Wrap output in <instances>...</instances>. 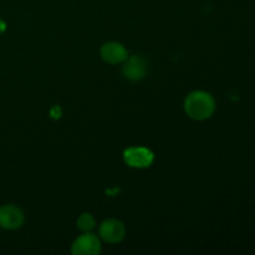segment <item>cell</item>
I'll return each mask as SVG.
<instances>
[{"instance_id": "cell-4", "label": "cell", "mask_w": 255, "mask_h": 255, "mask_svg": "<svg viewBox=\"0 0 255 255\" xmlns=\"http://www.w3.org/2000/svg\"><path fill=\"white\" fill-rule=\"evenodd\" d=\"M126 229L125 226L117 219H109L102 222L100 226V237L107 243H120L125 238Z\"/></svg>"}, {"instance_id": "cell-6", "label": "cell", "mask_w": 255, "mask_h": 255, "mask_svg": "<svg viewBox=\"0 0 255 255\" xmlns=\"http://www.w3.org/2000/svg\"><path fill=\"white\" fill-rule=\"evenodd\" d=\"M122 72H124V76L126 79L132 80V81L141 80L147 72L146 61L139 56L127 57L124 67H122Z\"/></svg>"}, {"instance_id": "cell-9", "label": "cell", "mask_w": 255, "mask_h": 255, "mask_svg": "<svg viewBox=\"0 0 255 255\" xmlns=\"http://www.w3.org/2000/svg\"><path fill=\"white\" fill-rule=\"evenodd\" d=\"M1 30H4V22L0 21V31H1Z\"/></svg>"}, {"instance_id": "cell-1", "label": "cell", "mask_w": 255, "mask_h": 255, "mask_svg": "<svg viewBox=\"0 0 255 255\" xmlns=\"http://www.w3.org/2000/svg\"><path fill=\"white\" fill-rule=\"evenodd\" d=\"M184 110L191 119L202 121L209 119L214 114L216 101L208 92L194 91L187 96L184 101Z\"/></svg>"}, {"instance_id": "cell-2", "label": "cell", "mask_w": 255, "mask_h": 255, "mask_svg": "<svg viewBox=\"0 0 255 255\" xmlns=\"http://www.w3.org/2000/svg\"><path fill=\"white\" fill-rule=\"evenodd\" d=\"M124 158L128 166L134 167V168H146L151 166L154 157L152 151H149L148 148L132 147L125 151Z\"/></svg>"}, {"instance_id": "cell-8", "label": "cell", "mask_w": 255, "mask_h": 255, "mask_svg": "<svg viewBox=\"0 0 255 255\" xmlns=\"http://www.w3.org/2000/svg\"><path fill=\"white\" fill-rule=\"evenodd\" d=\"M77 227L79 229L84 232H90L91 229L95 228V219L91 214L84 213L80 216V218L77 219Z\"/></svg>"}, {"instance_id": "cell-3", "label": "cell", "mask_w": 255, "mask_h": 255, "mask_svg": "<svg viewBox=\"0 0 255 255\" xmlns=\"http://www.w3.org/2000/svg\"><path fill=\"white\" fill-rule=\"evenodd\" d=\"M71 252L75 255H96L101 252V243L95 234H82L72 243Z\"/></svg>"}, {"instance_id": "cell-7", "label": "cell", "mask_w": 255, "mask_h": 255, "mask_svg": "<svg viewBox=\"0 0 255 255\" xmlns=\"http://www.w3.org/2000/svg\"><path fill=\"white\" fill-rule=\"evenodd\" d=\"M101 56L109 64H121L128 57V52L120 42H107L101 47Z\"/></svg>"}, {"instance_id": "cell-5", "label": "cell", "mask_w": 255, "mask_h": 255, "mask_svg": "<svg viewBox=\"0 0 255 255\" xmlns=\"http://www.w3.org/2000/svg\"><path fill=\"white\" fill-rule=\"evenodd\" d=\"M24 224V214L17 207L4 206L0 208V227L9 231L20 228Z\"/></svg>"}]
</instances>
